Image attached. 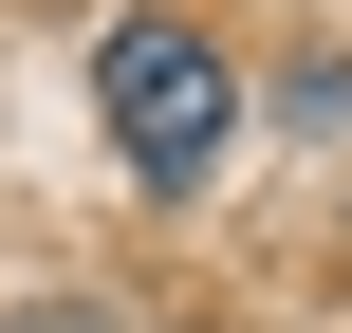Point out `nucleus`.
Returning a JSON list of instances; mask_svg holds the SVG:
<instances>
[{"instance_id":"nucleus-2","label":"nucleus","mask_w":352,"mask_h":333,"mask_svg":"<svg viewBox=\"0 0 352 333\" xmlns=\"http://www.w3.org/2000/svg\"><path fill=\"white\" fill-rule=\"evenodd\" d=\"M0 333H93V315H74V297H56V315H0Z\"/></svg>"},{"instance_id":"nucleus-1","label":"nucleus","mask_w":352,"mask_h":333,"mask_svg":"<svg viewBox=\"0 0 352 333\" xmlns=\"http://www.w3.org/2000/svg\"><path fill=\"white\" fill-rule=\"evenodd\" d=\"M93 111H111V148H130V185H204L223 148H241V74H223V37L204 19H111V56H93Z\"/></svg>"}]
</instances>
